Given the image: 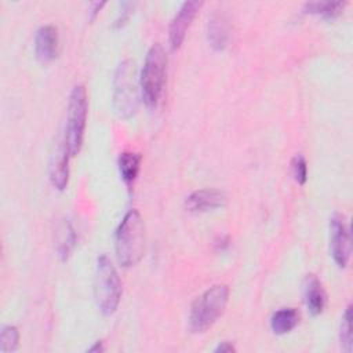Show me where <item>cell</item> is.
<instances>
[{
	"label": "cell",
	"instance_id": "obj_1",
	"mask_svg": "<svg viewBox=\"0 0 353 353\" xmlns=\"http://www.w3.org/2000/svg\"><path fill=\"white\" fill-rule=\"evenodd\" d=\"M114 248L123 268L137 265L145 251V223L137 210H130L119 223L114 236Z\"/></svg>",
	"mask_w": 353,
	"mask_h": 353
},
{
	"label": "cell",
	"instance_id": "obj_2",
	"mask_svg": "<svg viewBox=\"0 0 353 353\" xmlns=\"http://www.w3.org/2000/svg\"><path fill=\"white\" fill-rule=\"evenodd\" d=\"M229 301V288L225 284H216L197 296L189 313V330L193 334H203L211 328L222 316Z\"/></svg>",
	"mask_w": 353,
	"mask_h": 353
},
{
	"label": "cell",
	"instance_id": "obj_3",
	"mask_svg": "<svg viewBox=\"0 0 353 353\" xmlns=\"http://www.w3.org/2000/svg\"><path fill=\"white\" fill-rule=\"evenodd\" d=\"M94 296L99 310L105 316L116 312L121 298V281L110 258L105 254L98 256L94 276Z\"/></svg>",
	"mask_w": 353,
	"mask_h": 353
},
{
	"label": "cell",
	"instance_id": "obj_4",
	"mask_svg": "<svg viewBox=\"0 0 353 353\" xmlns=\"http://www.w3.org/2000/svg\"><path fill=\"white\" fill-rule=\"evenodd\" d=\"M167 69V54L161 44H153L145 58L139 76V87L143 102L153 108L157 105L163 92Z\"/></svg>",
	"mask_w": 353,
	"mask_h": 353
},
{
	"label": "cell",
	"instance_id": "obj_5",
	"mask_svg": "<svg viewBox=\"0 0 353 353\" xmlns=\"http://www.w3.org/2000/svg\"><path fill=\"white\" fill-rule=\"evenodd\" d=\"M138 77L137 66L131 59L123 61L114 73L113 106L121 119L131 117L138 108Z\"/></svg>",
	"mask_w": 353,
	"mask_h": 353
},
{
	"label": "cell",
	"instance_id": "obj_6",
	"mask_svg": "<svg viewBox=\"0 0 353 353\" xmlns=\"http://www.w3.org/2000/svg\"><path fill=\"white\" fill-rule=\"evenodd\" d=\"M88 102L87 92L83 85H74L68 103V116L65 127L63 145L68 149L70 157L76 156L83 145L85 121H87Z\"/></svg>",
	"mask_w": 353,
	"mask_h": 353
},
{
	"label": "cell",
	"instance_id": "obj_7",
	"mask_svg": "<svg viewBox=\"0 0 353 353\" xmlns=\"http://www.w3.org/2000/svg\"><path fill=\"white\" fill-rule=\"evenodd\" d=\"M350 233L343 218L334 215L330 222V250L339 268H346L350 258Z\"/></svg>",
	"mask_w": 353,
	"mask_h": 353
},
{
	"label": "cell",
	"instance_id": "obj_8",
	"mask_svg": "<svg viewBox=\"0 0 353 353\" xmlns=\"http://www.w3.org/2000/svg\"><path fill=\"white\" fill-rule=\"evenodd\" d=\"M201 6H203V3L197 1V0H189V1L182 3L178 12L172 18V21L170 23V29H168L171 50L175 51L181 47V44L185 40L186 32Z\"/></svg>",
	"mask_w": 353,
	"mask_h": 353
},
{
	"label": "cell",
	"instance_id": "obj_9",
	"mask_svg": "<svg viewBox=\"0 0 353 353\" xmlns=\"http://www.w3.org/2000/svg\"><path fill=\"white\" fill-rule=\"evenodd\" d=\"M226 196L218 189H200L190 193L185 200V208L189 212H207L225 205Z\"/></svg>",
	"mask_w": 353,
	"mask_h": 353
},
{
	"label": "cell",
	"instance_id": "obj_10",
	"mask_svg": "<svg viewBox=\"0 0 353 353\" xmlns=\"http://www.w3.org/2000/svg\"><path fill=\"white\" fill-rule=\"evenodd\" d=\"M59 48L58 30L52 25L39 28L34 36V52L40 62L47 63L57 58Z\"/></svg>",
	"mask_w": 353,
	"mask_h": 353
},
{
	"label": "cell",
	"instance_id": "obj_11",
	"mask_svg": "<svg viewBox=\"0 0 353 353\" xmlns=\"http://www.w3.org/2000/svg\"><path fill=\"white\" fill-rule=\"evenodd\" d=\"M230 29L228 18L222 12H214L207 23V40L215 51H223L228 47Z\"/></svg>",
	"mask_w": 353,
	"mask_h": 353
},
{
	"label": "cell",
	"instance_id": "obj_12",
	"mask_svg": "<svg viewBox=\"0 0 353 353\" xmlns=\"http://www.w3.org/2000/svg\"><path fill=\"white\" fill-rule=\"evenodd\" d=\"M69 152L63 142L59 143L58 149L52 154L50 163V181L52 186L58 190H63L69 181Z\"/></svg>",
	"mask_w": 353,
	"mask_h": 353
},
{
	"label": "cell",
	"instance_id": "obj_13",
	"mask_svg": "<svg viewBox=\"0 0 353 353\" xmlns=\"http://www.w3.org/2000/svg\"><path fill=\"white\" fill-rule=\"evenodd\" d=\"M303 296H305L306 307L310 314L317 316L324 310L327 295L320 280L314 274L306 276L303 283Z\"/></svg>",
	"mask_w": 353,
	"mask_h": 353
},
{
	"label": "cell",
	"instance_id": "obj_14",
	"mask_svg": "<svg viewBox=\"0 0 353 353\" xmlns=\"http://www.w3.org/2000/svg\"><path fill=\"white\" fill-rule=\"evenodd\" d=\"M299 323V312L294 307H283L270 317V328L276 335L291 332Z\"/></svg>",
	"mask_w": 353,
	"mask_h": 353
},
{
	"label": "cell",
	"instance_id": "obj_15",
	"mask_svg": "<svg viewBox=\"0 0 353 353\" xmlns=\"http://www.w3.org/2000/svg\"><path fill=\"white\" fill-rule=\"evenodd\" d=\"M346 4V1H310L303 6V10L307 14L319 15L324 19H334L342 14Z\"/></svg>",
	"mask_w": 353,
	"mask_h": 353
},
{
	"label": "cell",
	"instance_id": "obj_16",
	"mask_svg": "<svg viewBox=\"0 0 353 353\" xmlns=\"http://www.w3.org/2000/svg\"><path fill=\"white\" fill-rule=\"evenodd\" d=\"M117 165H119V171H120L123 181L127 185H131L139 172L141 156L138 153H132V152H123L119 156Z\"/></svg>",
	"mask_w": 353,
	"mask_h": 353
},
{
	"label": "cell",
	"instance_id": "obj_17",
	"mask_svg": "<svg viewBox=\"0 0 353 353\" xmlns=\"http://www.w3.org/2000/svg\"><path fill=\"white\" fill-rule=\"evenodd\" d=\"M57 251L58 255L61 256L62 261L68 259V256L70 255L74 244H76V233L72 228V225L69 222H63L59 228H58V233H57Z\"/></svg>",
	"mask_w": 353,
	"mask_h": 353
},
{
	"label": "cell",
	"instance_id": "obj_18",
	"mask_svg": "<svg viewBox=\"0 0 353 353\" xmlns=\"http://www.w3.org/2000/svg\"><path fill=\"white\" fill-rule=\"evenodd\" d=\"M341 328H339V339L341 346L345 352L350 353L353 346V335H352V306L349 305L341 319Z\"/></svg>",
	"mask_w": 353,
	"mask_h": 353
},
{
	"label": "cell",
	"instance_id": "obj_19",
	"mask_svg": "<svg viewBox=\"0 0 353 353\" xmlns=\"http://www.w3.org/2000/svg\"><path fill=\"white\" fill-rule=\"evenodd\" d=\"M19 343V332L14 325H4L0 332V352H15Z\"/></svg>",
	"mask_w": 353,
	"mask_h": 353
},
{
	"label": "cell",
	"instance_id": "obj_20",
	"mask_svg": "<svg viewBox=\"0 0 353 353\" xmlns=\"http://www.w3.org/2000/svg\"><path fill=\"white\" fill-rule=\"evenodd\" d=\"M291 170H292V175H294L295 181L299 185H305L306 179H307V165H306V160L302 154H296L292 159Z\"/></svg>",
	"mask_w": 353,
	"mask_h": 353
},
{
	"label": "cell",
	"instance_id": "obj_21",
	"mask_svg": "<svg viewBox=\"0 0 353 353\" xmlns=\"http://www.w3.org/2000/svg\"><path fill=\"white\" fill-rule=\"evenodd\" d=\"M130 7H131L130 3H121L120 14H119V17H117V19L114 22L116 28H120V26H123L125 23V21H127V18L130 15Z\"/></svg>",
	"mask_w": 353,
	"mask_h": 353
},
{
	"label": "cell",
	"instance_id": "obj_22",
	"mask_svg": "<svg viewBox=\"0 0 353 353\" xmlns=\"http://www.w3.org/2000/svg\"><path fill=\"white\" fill-rule=\"evenodd\" d=\"M105 6V1H95V3H91L90 6V21H94L95 17L98 15V12L101 11V8Z\"/></svg>",
	"mask_w": 353,
	"mask_h": 353
},
{
	"label": "cell",
	"instance_id": "obj_23",
	"mask_svg": "<svg viewBox=\"0 0 353 353\" xmlns=\"http://www.w3.org/2000/svg\"><path fill=\"white\" fill-rule=\"evenodd\" d=\"M215 352L216 353H230V352H236V347L230 342H221L215 347Z\"/></svg>",
	"mask_w": 353,
	"mask_h": 353
},
{
	"label": "cell",
	"instance_id": "obj_24",
	"mask_svg": "<svg viewBox=\"0 0 353 353\" xmlns=\"http://www.w3.org/2000/svg\"><path fill=\"white\" fill-rule=\"evenodd\" d=\"M102 350H103V345H102L101 341L95 342L94 346H91V347L88 349V352H102Z\"/></svg>",
	"mask_w": 353,
	"mask_h": 353
}]
</instances>
